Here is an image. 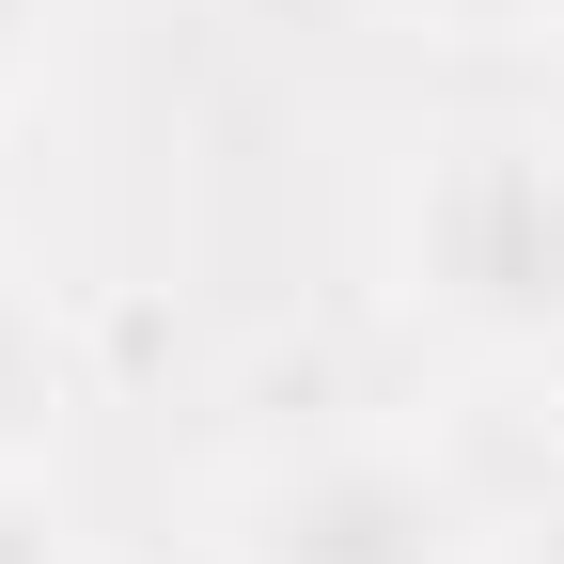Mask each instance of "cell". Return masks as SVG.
I'll return each mask as SVG.
<instances>
[{"mask_svg":"<svg viewBox=\"0 0 564 564\" xmlns=\"http://www.w3.org/2000/svg\"><path fill=\"white\" fill-rule=\"evenodd\" d=\"M549 470H564V423H549Z\"/></svg>","mask_w":564,"mask_h":564,"instance_id":"8992f818","label":"cell"},{"mask_svg":"<svg viewBox=\"0 0 564 564\" xmlns=\"http://www.w3.org/2000/svg\"><path fill=\"white\" fill-rule=\"evenodd\" d=\"M408 299L440 314L455 345H486V361H549L564 345V141L549 126H470L423 158L408 188Z\"/></svg>","mask_w":564,"mask_h":564,"instance_id":"6da1fadb","label":"cell"},{"mask_svg":"<svg viewBox=\"0 0 564 564\" xmlns=\"http://www.w3.org/2000/svg\"><path fill=\"white\" fill-rule=\"evenodd\" d=\"M392 17H423L440 47H564V0H392Z\"/></svg>","mask_w":564,"mask_h":564,"instance_id":"3957f363","label":"cell"},{"mask_svg":"<svg viewBox=\"0 0 564 564\" xmlns=\"http://www.w3.org/2000/svg\"><path fill=\"white\" fill-rule=\"evenodd\" d=\"M220 564H486V502L440 440L377 423V440H314L299 470H267Z\"/></svg>","mask_w":564,"mask_h":564,"instance_id":"7a4b0ae2","label":"cell"},{"mask_svg":"<svg viewBox=\"0 0 564 564\" xmlns=\"http://www.w3.org/2000/svg\"><path fill=\"white\" fill-rule=\"evenodd\" d=\"M47 17H63V0H0V95L32 79V47H47Z\"/></svg>","mask_w":564,"mask_h":564,"instance_id":"5b68a950","label":"cell"},{"mask_svg":"<svg viewBox=\"0 0 564 564\" xmlns=\"http://www.w3.org/2000/svg\"><path fill=\"white\" fill-rule=\"evenodd\" d=\"M0 564H63V518H47L32 470H0Z\"/></svg>","mask_w":564,"mask_h":564,"instance_id":"277c9868","label":"cell"}]
</instances>
